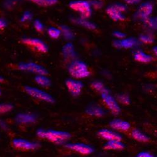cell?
Masks as SVG:
<instances>
[{"mask_svg": "<svg viewBox=\"0 0 157 157\" xmlns=\"http://www.w3.org/2000/svg\"><path fill=\"white\" fill-rule=\"evenodd\" d=\"M132 135L133 138L138 141L147 142L150 140V138L147 135L143 134V133L140 132V131L138 129L133 130Z\"/></svg>", "mask_w": 157, "mask_h": 157, "instance_id": "cell-20", "label": "cell"}, {"mask_svg": "<svg viewBox=\"0 0 157 157\" xmlns=\"http://www.w3.org/2000/svg\"><path fill=\"white\" fill-rule=\"evenodd\" d=\"M102 98L104 102L106 103L107 106L111 109L112 113L115 114H119L120 112V108L118 104L114 100V99L109 94L108 92H104L102 93Z\"/></svg>", "mask_w": 157, "mask_h": 157, "instance_id": "cell-7", "label": "cell"}, {"mask_svg": "<svg viewBox=\"0 0 157 157\" xmlns=\"http://www.w3.org/2000/svg\"><path fill=\"white\" fill-rule=\"evenodd\" d=\"M138 156H140V157H151L153 156L148 152H141L138 155Z\"/></svg>", "mask_w": 157, "mask_h": 157, "instance_id": "cell-38", "label": "cell"}, {"mask_svg": "<svg viewBox=\"0 0 157 157\" xmlns=\"http://www.w3.org/2000/svg\"><path fill=\"white\" fill-rule=\"evenodd\" d=\"M86 113L90 115L95 116H102L104 115V111L97 106H92L90 107L86 110Z\"/></svg>", "mask_w": 157, "mask_h": 157, "instance_id": "cell-22", "label": "cell"}, {"mask_svg": "<svg viewBox=\"0 0 157 157\" xmlns=\"http://www.w3.org/2000/svg\"><path fill=\"white\" fill-rule=\"evenodd\" d=\"M0 95H1V91H0Z\"/></svg>", "mask_w": 157, "mask_h": 157, "instance_id": "cell-42", "label": "cell"}, {"mask_svg": "<svg viewBox=\"0 0 157 157\" xmlns=\"http://www.w3.org/2000/svg\"><path fill=\"white\" fill-rule=\"evenodd\" d=\"M124 147V145L120 141H109V142L104 146V148L106 150H122Z\"/></svg>", "mask_w": 157, "mask_h": 157, "instance_id": "cell-17", "label": "cell"}, {"mask_svg": "<svg viewBox=\"0 0 157 157\" xmlns=\"http://www.w3.org/2000/svg\"><path fill=\"white\" fill-rule=\"evenodd\" d=\"M65 147L70 148L78 153H80L82 155H88L93 152V149L89 146H87L84 144H69L65 145Z\"/></svg>", "mask_w": 157, "mask_h": 157, "instance_id": "cell-11", "label": "cell"}, {"mask_svg": "<svg viewBox=\"0 0 157 157\" xmlns=\"http://www.w3.org/2000/svg\"><path fill=\"white\" fill-rule=\"evenodd\" d=\"M117 99L119 100V101L123 104H125V105H128L130 103V99L128 96L126 94H123V95H119L117 96Z\"/></svg>", "mask_w": 157, "mask_h": 157, "instance_id": "cell-30", "label": "cell"}, {"mask_svg": "<svg viewBox=\"0 0 157 157\" xmlns=\"http://www.w3.org/2000/svg\"><path fill=\"white\" fill-rule=\"evenodd\" d=\"M22 42L26 45L35 47L38 51L45 53L48 51L47 46L40 40L37 38H24Z\"/></svg>", "mask_w": 157, "mask_h": 157, "instance_id": "cell-9", "label": "cell"}, {"mask_svg": "<svg viewBox=\"0 0 157 157\" xmlns=\"http://www.w3.org/2000/svg\"><path fill=\"white\" fill-rule=\"evenodd\" d=\"M74 22L81 26H83L84 27H86L89 30H95L96 29V26L94 23L86 20V19H82L81 18H78L74 20Z\"/></svg>", "mask_w": 157, "mask_h": 157, "instance_id": "cell-18", "label": "cell"}, {"mask_svg": "<svg viewBox=\"0 0 157 157\" xmlns=\"http://www.w3.org/2000/svg\"><path fill=\"white\" fill-rule=\"evenodd\" d=\"M32 17L33 15L30 11H25L21 18V21L25 22L29 20H31L32 19Z\"/></svg>", "mask_w": 157, "mask_h": 157, "instance_id": "cell-31", "label": "cell"}, {"mask_svg": "<svg viewBox=\"0 0 157 157\" xmlns=\"http://www.w3.org/2000/svg\"><path fill=\"white\" fill-rule=\"evenodd\" d=\"M138 44L137 40L135 38H127V39H124L123 40L120 41V48H132L135 45Z\"/></svg>", "mask_w": 157, "mask_h": 157, "instance_id": "cell-19", "label": "cell"}, {"mask_svg": "<svg viewBox=\"0 0 157 157\" xmlns=\"http://www.w3.org/2000/svg\"><path fill=\"white\" fill-rule=\"evenodd\" d=\"M153 10V6L150 2L142 3L136 13V16L143 21L149 18Z\"/></svg>", "mask_w": 157, "mask_h": 157, "instance_id": "cell-5", "label": "cell"}, {"mask_svg": "<svg viewBox=\"0 0 157 157\" xmlns=\"http://www.w3.org/2000/svg\"><path fill=\"white\" fill-rule=\"evenodd\" d=\"M66 86L69 92L74 96L79 95L81 92L82 88L83 87V84L82 82L71 79L66 81Z\"/></svg>", "mask_w": 157, "mask_h": 157, "instance_id": "cell-10", "label": "cell"}, {"mask_svg": "<svg viewBox=\"0 0 157 157\" xmlns=\"http://www.w3.org/2000/svg\"><path fill=\"white\" fill-rule=\"evenodd\" d=\"M110 126L114 129L120 131H127L130 128V124L124 121L116 120L111 122Z\"/></svg>", "mask_w": 157, "mask_h": 157, "instance_id": "cell-14", "label": "cell"}, {"mask_svg": "<svg viewBox=\"0 0 157 157\" xmlns=\"http://www.w3.org/2000/svg\"><path fill=\"white\" fill-rule=\"evenodd\" d=\"M29 1L36 4L39 6H49L56 4L58 0H29Z\"/></svg>", "mask_w": 157, "mask_h": 157, "instance_id": "cell-21", "label": "cell"}, {"mask_svg": "<svg viewBox=\"0 0 157 157\" xmlns=\"http://www.w3.org/2000/svg\"><path fill=\"white\" fill-rule=\"evenodd\" d=\"M70 138L71 135L69 133L54 130H49L47 132H45L44 135V138H47L50 141L57 143L63 142Z\"/></svg>", "mask_w": 157, "mask_h": 157, "instance_id": "cell-3", "label": "cell"}, {"mask_svg": "<svg viewBox=\"0 0 157 157\" xmlns=\"http://www.w3.org/2000/svg\"><path fill=\"white\" fill-rule=\"evenodd\" d=\"M35 81L42 86L47 87L50 85V81L44 75H38L35 77Z\"/></svg>", "mask_w": 157, "mask_h": 157, "instance_id": "cell-23", "label": "cell"}, {"mask_svg": "<svg viewBox=\"0 0 157 157\" xmlns=\"http://www.w3.org/2000/svg\"><path fill=\"white\" fill-rule=\"evenodd\" d=\"M6 26V23L5 20L0 19V30L5 28Z\"/></svg>", "mask_w": 157, "mask_h": 157, "instance_id": "cell-39", "label": "cell"}, {"mask_svg": "<svg viewBox=\"0 0 157 157\" xmlns=\"http://www.w3.org/2000/svg\"><path fill=\"white\" fill-rule=\"evenodd\" d=\"M25 90L29 95L35 98L36 99H39L40 100L48 102H54V100L50 94L44 92L42 90H39L35 87H25Z\"/></svg>", "mask_w": 157, "mask_h": 157, "instance_id": "cell-4", "label": "cell"}, {"mask_svg": "<svg viewBox=\"0 0 157 157\" xmlns=\"http://www.w3.org/2000/svg\"><path fill=\"white\" fill-rule=\"evenodd\" d=\"M69 6L74 11L81 13V17L82 19L89 18L92 14L90 5L87 1H75L69 3Z\"/></svg>", "mask_w": 157, "mask_h": 157, "instance_id": "cell-2", "label": "cell"}, {"mask_svg": "<svg viewBox=\"0 0 157 157\" xmlns=\"http://www.w3.org/2000/svg\"><path fill=\"white\" fill-rule=\"evenodd\" d=\"M91 86H92L93 88H94V89H96V90L99 91V92L101 93L104 92H108V91L105 89V87H104L103 84L100 82H94L92 83Z\"/></svg>", "mask_w": 157, "mask_h": 157, "instance_id": "cell-26", "label": "cell"}, {"mask_svg": "<svg viewBox=\"0 0 157 157\" xmlns=\"http://www.w3.org/2000/svg\"><path fill=\"white\" fill-rule=\"evenodd\" d=\"M19 69L22 71H27L32 72L40 75H47L48 72L47 70L40 65H37L34 63H21L18 66Z\"/></svg>", "mask_w": 157, "mask_h": 157, "instance_id": "cell-6", "label": "cell"}, {"mask_svg": "<svg viewBox=\"0 0 157 157\" xmlns=\"http://www.w3.org/2000/svg\"><path fill=\"white\" fill-rule=\"evenodd\" d=\"M61 32H62L64 36L67 39H71L73 37V33L71 29L67 27V26H61L60 27Z\"/></svg>", "mask_w": 157, "mask_h": 157, "instance_id": "cell-24", "label": "cell"}, {"mask_svg": "<svg viewBox=\"0 0 157 157\" xmlns=\"http://www.w3.org/2000/svg\"><path fill=\"white\" fill-rule=\"evenodd\" d=\"M106 13L109 17L114 21H123L125 20V17L122 14V13L117 10L113 5L107 8Z\"/></svg>", "mask_w": 157, "mask_h": 157, "instance_id": "cell-12", "label": "cell"}, {"mask_svg": "<svg viewBox=\"0 0 157 157\" xmlns=\"http://www.w3.org/2000/svg\"><path fill=\"white\" fill-rule=\"evenodd\" d=\"M113 35L115 36H116L117 38H123L126 36L124 33H122L121 32H114Z\"/></svg>", "mask_w": 157, "mask_h": 157, "instance_id": "cell-36", "label": "cell"}, {"mask_svg": "<svg viewBox=\"0 0 157 157\" xmlns=\"http://www.w3.org/2000/svg\"><path fill=\"white\" fill-rule=\"evenodd\" d=\"M90 6L92 5L94 8L96 9H100L102 7V3L100 1H97V0H94V1H92L90 3Z\"/></svg>", "mask_w": 157, "mask_h": 157, "instance_id": "cell-34", "label": "cell"}, {"mask_svg": "<svg viewBox=\"0 0 157 157\" xmlns=\"http://www.w3.org/2000/svg\"><path fill=\"white\" fill-rule=\"evenodd\" d=\"M69 71L71 75L76 78H85L90 75L86 64L80 61L73 62L70 65Z\"/></svg>", "mask_w": 157, "mask_h": 157, "instance_id": "cell-1", "label": "cell"}, {"mask_svg": "<svg viewBox=\"0 0 157 157\" xmlns=\"http://www.w3.org/2000/svg\"><path fill=\"white\" fill-rule=\"evenodd\" d=\"M134 58L135 60L143 63H148L153 60V57L151 56L147 55L141 51L136 52Z\"/></svg>", "mask_w": 157, "mask_h": 157, "instance_id": "cell-16", "label": "cell"}, {"mask_svg": "<svg viewBox=\"0 0 157 157\" xmlns=\"http://www.w3.org/2000/svg\"><path fill=\"white\" fill-rule=\"evenodd\" d=\"M15 147L23 150H35L38 147V144L33 142H30L27 140L22 139H15L13 141Z\"/></svg>", "mask_w": 157, "mask_h": 157, "instance_id": "cell-8", "label": "cell"}, {"mask_svg": "<svg viewBox=\"0 0 157 157\" xmlns=\"http://www.w3.org/2000/svg\"><path fill=\"white\" fill-rule=\"evenodd\" d=\"M3 81H4V78H3L2 77L0 76V83L3 82Z\"/></svg>", "mask_w": 157, "mask_h": 157, "instance_id": "cell-41", "label": "cell"}, {"mask_svg": "<svg viewBox=\"0 0 157 157\" xmlns=\"http://www.w3.org/2000/svg\"><path fill=\"white\" fill-rule=\"evenodd\" d=\"M61 30L59 29H57L56 28H54V27H51L50 29H48V35L53 38H58L60 34H61Z\"/></svg>", "mask_w": 157, "mask_h": 157, "instance_id": "cell-25", "label": "cell"}, {"mask_svg": "<svg viewBox=\"0 0 157 157\" xmlns=\"http://www.w3.org/2000/svg\"><path fill=\"white\" fill-rule=\"evenodd\" d=\"M140 38L141 42L145 44H151L154 42L153 38L149 35H141Z\"/></svg>", "mask_w": 157, "mask_h": 157, "instance_id": "cell-27", "label": "cell"}, {"mask_svg": "<svg viewBox=\"0 0 157 157\" xmlns=\"http://www.w3.org/2000/svg\"><path fill=\"white\" fill-rule=\"evenodd\" d=\"M144 21H145V23L151 29L156 28V20L155 18H152L149 17L144 20Z\"/></svg>", "mask_w": 157, "mask_h": 157, "instance_id": "cell-29", "label": "cell"}, {"mask_svg": "<svg viewBox=\"0 0 157 157\" xmlns=\"http://www.w3.org/2000/svg\"><path fill=\"white\" fill-rule=\"evenodd\" d=\"M113 6L117 10H118L119 11L121 12V13H123V12H125L127 10V7L126 5H123V4H121V3H117V4H114V5H113Z\"/></svg>", "mask_w": 157, "mask_h": 157, "instance_id": "cell-33", "label": "cell"}, {"mask_svg": "<svg viewBox=\"0 0 157 157\" xmlns=\"http://www.w3.org/2000/svg\"><path fill=\"white\" fill-rule=\"evenodd\" d=\"M63 52L66 54H71V52H73V46L71 44H68L63 47Z\"/></svg>", "mask_w": 157, "mask_h": 157, "instance_id": "cell-35", "label": "cell"}, {"mask_svg": "<svg viewBox=\"0 0 157 157\" xmlns=\"http://www.w3.org/2000/svg\"><path fill=\"white\" fill-rule=\"evenodd\" d=\"M16 120L20 123H31L35 121V116L29 114H19Z\"/></svg>", "mask_w": 157, "mask_h": 157, "instance_id": "cell-15", "label": "cell"}, {"mask_svg": "<svg viewBox=\"0 0 157 157\" xmlns=\"http://www.w3.org/2000/svg\"><path fill=\"white\" fill-rule=\"evenodd\" d=\"M0 126H1L3 128H6V124H5V123L3 122V121H0Z\"/></svg>", "mask_w": 157, "mask_h": 157, "instance_id": "cell-40", "label": "cell"}, {"mask_svg": "<svg viewBox=\"0 0 157 157\" xmlns=\"http://www.w3.org/2000/svg\"><path fill=\"white\" fill-rule=\"evenodd\" d=\"M34 27L35 29L38 32H42L44 30V27L42 23L38 20H36L34 22Z\"/></svg>", "mask_w": 157, "mask_h": 157, "instance_id": "cell-32", "label": "cell"}, {"mask_svg": "<svg viewBox=\"0 0 157 157\" xmlns=\"http://www.w3.org/2000/svg\"><path fill=\"white\" fill-rule=\"evenodd\" d=\"M99 135L102 138L108 141H121L122 138L120 135H117L114 132H111L108 129H102L99 132Z\"/></svg>", "mask_w": 157, "mask_h": 157, "instance_id": "cell-13", "label": "cell"}, {"mask_svg": "<svg viewBox=\"0 0 157 157\" xmlns=\"http://www.w3.org/2000/svg\"><path fill=\"white\" fill-rule=\"evenodd\" d=\"M13 106L9 104H0V113H6L11 110Z\"/></svg>", "mask_w": 157, "mask_h": 157, "instance_id": "cell-28", "label": "cell"}, {"mask_svg": "<svg viewBox=\"0 0 157 157\" xmlns=\"http://www.w3.org/2000/svg\"><path fill=\"white\" fill-rule=\"evenodd\" d=\"M124 1L129 5H135L141 2V0H124Z\"/></svg>", "mask_w": 157, "mask_h": 157, "instance_id": "cell-37", "label": "cell"}]
</instances>
